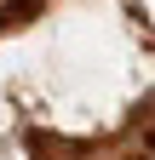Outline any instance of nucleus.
Instances as JSON below:
<instances>
[{"mask_svg":"<svg viewBox=\"0 0 155 160\" xmlns=\"http://www.w3.org/2000/svg\"><path fill=\"white\" fill-rule=\"evenodd\" d=\"M144 143H149V149H155V126H149V132H144Z\"/></svg>","mask_w":155,"mask_h":160,"instance_id":"f257e3e1","label":"nucleus"},{"mask_svg":"<svg viewBox=\"0 0 155 160\" xmlns=\"http://www.w3.org/2000/svg\"><path fill=\"white\" fill-rule=\"evenodd\" d=\"M0 29H6V12H0Z\"/></svg>","mask_w":155,"mask_h":160,"instance_id":"f03ea898","label":"nucleus"}]
</instances>
